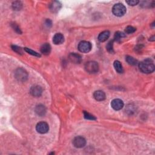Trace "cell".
<instances>
[{"label":"cell","mask_w":155,"mask_h":155,"mask_svg":"<svg viewBox=\"0 0 155 155\" xmlns=\"http://www.w3.org/2000/svg\"><path fill=\"white\" fill-rule=\"evenodd\" d=\"M111 106L114 110H120L124 107V102L119 99H114L111 102Z\"/></svg>","instance_id":"obj_8"},{"label":"cell","mask_w":155,"mask_h":155,"mask_svg":"<svg viewBox=\"0 0 155 155\" xmlns=\"http://www.w3.org/2000/svg\"><path fill=\"white\" fill-rule=\"evenodd\" d=\"M112 12L116 17H122L126 13V7L121 3L116 4L113 7Z\"/></svg>","instance_id":"obj_2"},{"label":"cell","mask_w":155,"mask_h":155,"mask_svg":"<svg viewBox=\"0 0 155 155\" xmlns=\"http://www.w3.org/2000/svg\"><path fill=\"white\" fill-rule=\"evenodd\" d=\"M110 35V33L109 31H104L99 35L98 40L100 42H105L107 41V39H108Z\"/></svg>","instance_id":"obj_16"},{"label":"cell","mask_w":155,"mask_h":155,"mask_svg":"<svg viewBox=\"0 0 155 155\" xmlns=\"http://www.w3.org/2000/svg\"><path fill=\"white\" fill-rule=\"evenodd\" d=\"M106 49L107 51L110 53H114V50H113V40L110 41L107 45L106 46Z\"/></svg>","instance_id":"obj_21"},{"label":"cell","mask_w":155,"mask_h":155,"mask_svg":"<svg viewBox=\"0 0 155 155\" xmlns=\"http://www.w3.org/2000/svg\"><path fill=\"white\" fill-rule=\"evenodd\" d=\"M15 76L16 79L18 81L24 82L27 79L28 73L24 69L22 68H19L17 69V71H15Z\"/></svg>","instance_id":"obj_4"},{"label":"cell","mask_w":155,"mask_h":155,"mask_svg":"<svg viewBox=\"0 0 155 155\" xmlns=\"http://www.w3.org/2000/svg\"><path fill=\"white\" fill-rule=\"evenodd\" d=\"M139 68L142 73H151L154 71V65L152 60L147 59L139 64Z\"/></svg>","instance_id":"obj_1"},{"label":"cell","mask_w":155,"mask_h":155,"mask_svg":"<svg viewBox=\"0 0 155 155\" xmlns=\"http://www.w3.org/2000/svg\"><path fill=\"white\" fill-rule=\"evenodd\" d=\"M23 7V4L20 1H15L12 3V8L14 11H20Z\"/></svg>","instance_id":"obj_20"},{"label":"cell","mask_w":155,"mask_h":155,"mask_svg":"<svg viewBox=\"0 0 155 155\" xmlns=\"http://www.w3.org/2000/svg\"><path fill=\"white\" fill-rule=\"evenodd\" d=\"M73 144L74 147H75L76 148H81L86 146V140L82 136H77L74 138Z\"/></svg>","instance_id":"obj_6"},{"label":"cell","mask_w":155,"mask_h":155,"mask_svg":"<svg viewBox=\"0 0 155 155\" xmlns=\"http://www.w3.org/2000/svg\"><path fill=\"white\" fill-rule=\"evenodd\" d=\"M93 97L96 101H102L106 99V94L101 90H98L93 93Z\"/></svg>","instance_id":"obj_13"},{"label":"cell","mask_w":155,"mask_h":155,"mask_svg":"<svg viewBox=\"0 0 155 155\" xmlns=\"http://www.w3.org/2000/svg\"><path fill=\"white\" fill-rule=\"evenodd\" d=\"M12 50L13 51H15L16 53H17L18 54L22 55L23 53L22 49L21 47L17 46H12Z\"/></svg>","instance_id":"obj_26"},{"label":"cell","mask_w":155,"mask_h":155,"mask_svg":"<svg viewBox=\"0 0 155 155\" xmlns=\"http://www.w3.org/2000/svg\"><path fill=\"white\" fill-rule=\"evenodd\" d=\"M30 93L35 97H39L43 93V89L39 86H35L31 87Z\"/></svg>","instance_id":"obj_10"},{"label":"cell","mask_w":155,"mask_h":155,"mask_svg":"<svg viewBox=\"0 0 155 155\" xmlns=\"http://www.w3.org/2000/svg\"><path fill=\"white\" fill-rule=\"evenodd\" d=\"M91 49L92 44L88 41H82L78 44V50L82 53H88L91 51Z\"/></svg>","instance_id":"obj_5"},{"label":"cell","mask_w":155,"mask_h":155,"mask_svg":"<svg viewBox=\"0 0 155 155\" xmlns=\"http://www.w3.org/2000/svg\"><path fill=\"white\" fill-rule=\"evenodd\" d=\"M64 41V37L63 35L58 33L55 35L54 37H53V43L55 45H59L63 43Z\"/></svg>","instance_id":"obj_12"},{"label":"cell","mask_w":155,"mask_h":155,"mask_svg":"<svg viewBox=\"0 0 155 155\" xmlns=\"http://www.w3.org/2000/svg\"><path fill=\"white\" fill-rule=\"evenodd\" d=\"M150 41H154V36H153L152 38H150Z\"/></svg>","instance_id":"obj_29"},{"label":"cell","mask_w":155,"mask_h":155,"mask_svg":"<svg viewBox=\"0 0 155 155\" xmlns=\"http://www.w3.org/2000/svg\"><path fill=\"white\" fill-rule=\"evenodd\" d=\"M126 3L129 5V6H134L137 5L139 3V1H138V0H128V1H126Z\"/></svg>","instance_id":"obj_28"},{"label":"cell","mask_w":155,"mask_h":155,"mask_svg":"<svg viewBox=\"0 0 155 155\" xmlns=\"http://www.w3.org/2000/svg\"><path fill=\"white\" fill-rule=\"evenodd\" d=\"M41 52L44 55H48L51 52V46L48 43H45L43 44L41 47Z\"/></svg>","instance_id":"obj_15"},{"label":"cell","mask_w":155,"mask_h":155,"mask_svg":"<svg viewBox=\"0 0 155 155\" xmlns=\"http://www.w3.org/2000/svg\"><path fill=\"white\" fill-rule=\"evenodd\" d=\"M70 61L74 64H79L82 61V57L79 54L76 53H71L69 55Z\"/></svg>","instance_id":"obj_9"},{"label":"cell","mask_w":155,"mask_h":155,"mask_svg":"<svg viewBox=\"0 0 155 155\" xmlns=\"http://www.w3.org/2000/svg\"><path fill=\"white\" fill-rule=\"evenodd\" d=\"M12 27L14 29V31H15L17 33H18L19 34H21L22 33L21 31V29H20V28L19 27V26H18V25L16 23L12 24Z\"/></svg>","instance_id":"obj_27"},{"label":"cell","mask_w":155,"mask_h":155,"mask_svg":"<svg viewBox=\"0 0 155 155\" xmlns=\"http://www.w3.org/2000/svg\"><path fill=\"white\" fill-rule=\"evenodd\" d=\"M61 7V4L59 1H53L49 5V9L53 13L58 12Z\"/></svg>","instance_id":"obj_11"},{"label":"cell","mask_w":155,"mask_h":155,"mask_svg":"<svg viewBox=\"0 0 155 155\" xmlns=\"http://www.w3.org/2000/svg\"><path fill=\"white\" fill-rule=\"evenodd\" d=\"M126 37V35H125L122 32H116L115 35H114V40L118 42H120L121 41V39L124 38Z\"/></svg>","instance_id":"obj_19"},{"label":"cell","mask_w":155,"mask_h":155,"mask_svg":"<svg viewBox=\"0 0 155 155\" xmlns=\"http://www.w3.org/2000/svg\"><path fill=\"white\" fill-rule=\"evenodd\" d=\"M126 111L127 112V113H129L130 114H131L132 113H133L135 111V107H134V106H133L132 104H130L127 107V108L126 109Z\"/></svg>","instance_id":"obj_22"},{"label":"cell","mask_w":155,"mask_h":155,"mask_svg":"<svg viewBox=\"0 0 155 155\" xmlns=\"http://www.w3.org/2000/svg\"><path fill=\"white\" fill-rule=\"evenodd\" d=\"M85 69L89 73H96L99 71V65L95 61H89L85 65Z\"/></svg>","instance_id":"obj_3"},{"label":"cell","mask_w":155,"mask_h":155,"mask_svg":"<svg viewBox=\"0 0 155 155\" xmlns=\"http://www.w3.org/2000/svg\"><path fill=\"white\" fill-rule=\"evenodd\" d=\"M84 114V118L87 119H89V120H96V118L94 117L92 114H91L90 113H88L87 112L84 111L83 112Z\"/></svg>","instance_id":"obj_23"},{"label":"cell","mask_w":155,"mask_h":155,"mask_svg":"<svg viewBox=\"0 0 155 155\" xmlns=\"http://www.w3.org/2000/svg\"><path fill=\"white\" fill-rule=\"evenodd\" d=\"M36 130L38 133L41 134H44L48 132L49 130V126L46 122H40L37 124L36 126Z\"/></svg>","instance_id":"obj_7"},{"label":"cell","mask_w":155,"mask_h":155,"mask_svg":"<svg viewBox=\"0 0 155 155\" xmlns=\"http://www.w3.org/2000/svg\"><path fill=\"white\" fill-rule=\"evenodd\" d=\"M24 50H25V51H26V52H27L29 54L32 55H33V56L37 57H41V55H40L39 53H38L37 52L32 51V50L30 49L29 48H26H26H24Z\"/></svg>","instance_id":"obj_24"},{"label":"cell","mask_w":155,"mask_h":155,"mask_svg":"<svg viewBox=\"0 0 155 155\" xmlns=\"http://www.w3.org/2000/svg\"><path fill=\"white\" fill-rule=\"evenodd\" d=\"M113 66L114 67L115 71L118 73H123V67L121 63H120L119 61H115L114 62Z\"/></svg>","instance_id":"obj_17"},{"label":"cell","mask_w":155,"mask_h":155,"mask_svg":"<svg viewBox=\"0 0 155 155\" xmlns=\"http://www.w3.org/2000/svg\"><path fill=\"white\" fill-rule=\"evenodd\" d=\"M136 30V29L134 27H133V26H128L126 28V29H125V32H126V33L127 34H131L135 32Z\"/></svg>","instance_id":"obj_25"},{"label":"cell","mask_w":155,"mask_h":155,"mask_svg":"<svg viewBox=\"0 0 155 155\" xmlns=\"http://www.w3.org/2000/svg\"><path fill=\"white\" fill-rule=\"evenodd\" d=\"M35 112L39 116H43L46 113V108L42 104H39L35 108Z\"/></svg>","instance_id":"obj_14"},{"label":"cell","mask_w":155,"mask_h":155,"mask_svg":"<svg viewBox=\"0 0 155 155\" xmlns=\"http://www.w3.org/2000/svg\"><path fill=\"white\" fill-rule=\"evenodd\" d=\"M126 60L127 63L130 65H131V66H135V65H136L138 63L137 60L130 56H127Z\"/></svg>","instance_id":"obj_18"}]
</instances>
